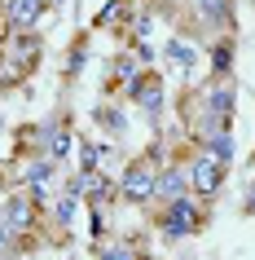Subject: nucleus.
Listing matches in <instances>:
<instances>
[{"label":"nucleus","instance_id":"1","mask_svg":"<svg viewBox=\"0 0 255 260\" xmlns=\"http://www.w3.org/2000/svg\"><path fill=\"white\" fill-rule=\"evenodd\" d=\"M44 62L40 31H0V93L31 80Z\"/></svg>","mask_w":255,"mask_h":260},{"label":"nucleus","instance_id":"2","mask_svg":"<svg viewBox=\"0 0 255 260\" xmlns=\"http://www.w3.org/2000/svg\"><path fill=\"white\" fill-rule=\"evenodd\" d=\"M154 230L167 238V243H185V238H198L207 225H211V207L194 199V194H180V199H167V203L154 207Z\"/></svg>","mask_w":255,"mask_h":260},{"label":"nucleus","instance_id":"3","mask_svg":"<svg viewBox=\"0 0 255 260\" xmlns=\"http://www.w3.org/2000/svg\"><path fill=\"white\" fill-rule=\"evenodd\" d=\"M123 97L132 106H141V115L150 123H163V115H167V84H163L159 71H150V67H141L132 80L123 84Z\"/></svg>","mask_w":255,"mask_h":260},{"label":"nucleus","instance_id":"4","mask_svg":"<svg viewBox=\"0 0 255 260\" xmlns=\"http://www.w3.org/2000/svg\"><path fill=\"white\" fill-rule=\"evenodd\" d=\"M154 185H159V168L150 164L145 154H132L119 172V203L150 207L154 203Z\"/></svg>","mask_w":255,"mask_h":260},{"label":"nucleus","instance_id":"5","mask_svg":"<svg viewBox=\"0 0 255 260\" xmlns=\"http://www.w3.org/2000/svg\"><path fill=\"white\" fill-rule=\"evenodd\" d=\"M40 216H44V203L31 190L18 185V190H5V194H0V220H5L9 230L35 234V230H40Z\"/></svg>","mask_w":255,"mask_h":260},{"label":"nucleus","instance_id":"6","mask_svg":"<svg viewBox=\"0 0 255 260\" xmlns=\"http://www.w3.org/2000/svg\"><path fill=\"white\" fill-rule=\"evenodd\" d=\"M40 154H49L53 164H66L75 154V128H70V110H53L49 119L40 123Z\"/></svg>","mask_w":255,"mask_h":260},{"label":"nucleus","instance_id":"7","mask_svg":"<svg viewBox=\"0 0 255 260\" xmlns=\"http://www.w3.org/2000/svg\"><path fill=\"white\" fill-rule=\"evenodd\" d=\"M225 177H229V168H220L211 154H202V150L189 154V194H194V199L211 203L215 194L225 190Z\"/></svg>","mask_w":255,"mask_h":260},{"label":"nucleus","instance_id":"8","mask_svg":"<svg viewBox=\"0 0 255 260\" xmlns=\"http://www.w3.org/2000/svg\"><path fill=\"white\" fill-rule=\"evenodd\" d=\"M189 14L198 18V27L207 36H233L238 27V14H233V0H189Z\"/></svg>","mask_w":255,"mask_h":260},{"label":"nucleus","instance_id":"9","mask_svg":"<svg viewBox=\"0 0 255 260\" xmlns=\"http://www.w3.org/2000/svg\"><path fill=\"white\" fill-rule=\"evenodd\" d=\"M53 0H5L0 9V31H35L49 14Z\"/></svg>","mask_w":255,"mask_h":260},{"label":"nucleus","instance_id":"10","mask_svg":"<svg viewBox=\"0 0 255 260\" xmlns=\"http://www.w3.org/2000/svg\"><path fill=\"white\" fill-rule=\"evenodd\" d=\"M180 194H189V159H167L159 168L154 203H167V199H180Z\"/></svg>","mask_w":255,"mask_h":260},{"label":"nucleus","instance_id":"11","mask_svg":"<svg viewBox=\"0 0 255 260\" xmlns=\"http://www.w3.org/2000/svg\"><path fill=\"white\" fill-rule=\"evenodd\" d=\"M93 119H97V128H101L106 137H115V141L128 133V115H123V106H119V102H110V97H101V102L93 106Z\"/></svg>","mask_w":255,"mask_h":260},{"label":"nucleus","instance_id":"12","mask_svg":"<svg viewBox=\"0 0 255 260\" xmlns=\"http://www.w3.org/2000/svg\"><path fill=\"white\" fill-rule=\"evenodd\" d=\"M136 71H141V62H136V53H132V49H119V53L110 57V71H106V97H110V88H115V84L123 88V84L132 80Z\"/></svg>","mask_w":255,"mask_h":260},{"label":"nucleus","instance_id":"13","mask_svg":"<svg viewBox=\"0 0 255 260\" xmlns=\"http://www.w3.org/2000/svg\"><path fill=\"white\" fill-rule=\"evenodd\" d=\"M202 154H211L220 168H233V154H238V146H233V133H211V137L198 141Z\"/></svg>","mask_w":255,"mask_h":260},{"label":"nucleus","instance_id":"14","mask_svg":"<svg viewBox=\"0 0 255 260\" xmlns=\"http://www.w3.org/2000/svg\"><path fill=\"white\" fill-rule=\"evenodd\" d=\"M207 62H211V75H233V36H215Z\"/></svg>","mask_w":255,"mask_h":260},{"label":"nucleus","instance_id":"15","mask_svg":"<svg viewBox=\"0 0 255 260\" xmlns=\"http://www.w3.org/2000/svg\"><path fill=\"white\" fill-rule=\"evenodd\" d=\"M84 62H88V31H80L75 40H70V49H66V67H62V75H66V84L75 80L84 71Z\"/></svg>","mask_w":255,"mask_h":260},{"label":"nucleus","instance_id":"16","mask_svg":"<svg viewBox=\"0 0 255 260\" xmlns=\"http://www.w3.org/2000/svg\"><path fill=\"white\" fill-rule=\"evenodd\" d=\"M167 62H172V67H180V71H194V67H198V49L176 36V40H167Z\"/></svg>","mask_w":255,"mask_h":260},{"label":"nucleus","instance_id":"17","mask_svg":"<svg viewBox=\"0 0 255 260\" xmlns=\"http://www.w3.org/2000/svg\"><path fill=\"white\" fill-rule=\"evenodd\" d=\"M80 203H84V199H75V194H66V190H62V199H53V220L62 225V230H70V225H75Z\"/></svg>","mask_w":255,"mask_h":260},{"label":"nucleus","instance_id":"18","mask_svg":"<svg viewBox=\"0 0 255 260\" xmlns=\"http://www.w3.org/2000/svg\"><path fill=\"white\" fill-rule=\"evenodd\" d=\"M128 18H132V5H128V0H110L106 9H101V18H97V27H119Z\"/></svg>","mask_w":255,"mask_h":260},{"label":"nucleus","instance_id":"19","mask_svg":"<svg viewBox=\"0 0 255 260\" xmlns=\"http://www.w3.org/2000/svg\"><path fill=\"white\" fill-rule=\"evenodd\" d=\"M75 150H80V168L84 172H93V168H101V146H97V141H88V137H75Z\"/></svg>","mask_w":255,"mask_h":260},{"label":"nucleus","instance_id":"20","mask_svg":"<svg viewBox=\"0 0 255 260\" xmlns=\"http://www.w3.org/2000/svg\"><path fill=\"white\" fill-rule=\"evenodd\" d=\"M97 260H141V256L132 251V243L115 238V243H101V247H97Z\"/></svg>","mask_w":255,"mask_h":260},{"label":"nucleus","instance_id":"21","mask_svg":"<svg viewBox=\"0 0 255 260\" xmlns=\"http://www.w3.org/2000/svg\"><path fill=\"white\" fill-rule=\"evenodd\" d=\"M154 36V14L150 9H136L132 14V40H150Z\"/></svg>","mask_w":255,"mask_h":260},{"label":"nucleus","instance_id":"22","mask_svg":"<svg viewBox=\"0 0 255 260\" xmlns=\"http://www.w3.org/2000/svg\"><path fill=\"white\" fill-rule=\"evenodd\" d=\"M132 53H136L141 67H154V44H150V40H132Z\"/></svg>","mask_w":255,"mask_h":260},{"label":"nucleus","instance_id":"23","mask_svg":"<svg viewBox=\"0 0 255 260\" xmlns=\"http://www.w3.org/2000/svg\"><path fill=\"white\" fill-rule=\"evenodd\" d=\"M242 212L255 216V177H251V185H246V194H242Z\"/></svg>","mask_w":255,"mask_h":260},{"label":"nucleus","instance_id":"24","mask_svg":"<svg viewBox=\"0 0 255 260\" xmlns=\"http://www.w3.org/2000/svg\"><path fill=\"white\" fill-rule=\"evenodd\" d=\"M141 260H163V256H141Z\"/></svg>","mask_w":255,"mask_h":260}]
</instances>
